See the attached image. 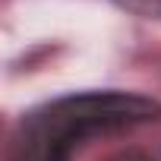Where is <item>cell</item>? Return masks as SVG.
<instances>
[{
	"mask_svg": "<svg viewBox=\"0 0 161 161\" xmlns=\"http://www.w3.org/2000/svg\"><path fill=\"white\" fill-rule=\"evenodd\" d=\"M161 117V104L136 92H73L19 117L7 161H69L92 136L133 130Z\"/></svg>",
	"mask_w": 161,
	"mask_h": 161,
	"instance_id": "6da1fadb",
	"label": "cell"
},
{
	"mask_svg": "<svg viewBox=\"0 0 161 161\" xmlns=\"http://www.w3.org/2000/svg\"><path fill=\"white\" fill-rule=\"evenodd\" d=\"M117 7L136 13V16H145V19H158L161 16V0H114Z\"/></svg>",
	"mask_w": 161,
	"mask_h": 161,
	"instance_id": "7a4b0ae2",
	"label": "cell"
},
{
	"mask_svg": "<svg viewBox=\"0 0 161 161\" xmlns=\"http://www.w3.org/2000/svg\"><path fill=\"white\" fill-rule=\"evenodd\" d=\"M111 161H148L142 152H123V155H117V158H111Z\"/></svg>",
	"mask_w": 161,
	"mask_h": 161,
	"instance_id": "3957f363",
	"label": "cell"
}]
</instances>
